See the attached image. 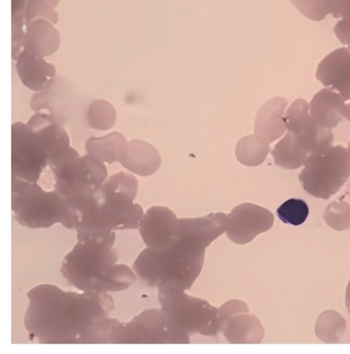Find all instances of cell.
Listing matches in <instances>:
<instances>
[{
	"instance_id": "cell-1",
	"label": "cell",
	"mask_w": 350,
	"mask_h": 354,
	"mask_svg": "<svg viewBox=\"0 0 350 354\" xmlns=\"http://www.w3.org/2000/svg\"><path fill=\"white\" fill-rule=\"evenodd\" d=\"M29 304L24 326L39 344H111L117 319L109 293L64 291L54 284H39L27 293Z\"/></svg>"
},
{
	"instance_id": "cell-2",
	"label": "cell",
	"mask_w": 350,
	"mask_h": 354,
	"mask_svg": "<svg viewBox=\"0 0 350 354\" xmlns=\"http://www.w3.org/2000/svg\"><path fill=\"white\" fill-rule=\"evenodd\" d=\"M181 241L169 250L146 248L136 259L133 269L148 288L177 287L192 289L203 270L206 249L223 234L212 216L181 218Z\"/></svg>"
},
{
	"instance_id": "cell-3",
	"label": "cell",
	"mask_w": 350,
	"mask_h": 354,
	"mask_svg": "<svg viewBox=\"0 0 350 354\" xmlns=\"http://www.w3.org/2000/svg\"><path fill=\"white\" fill-rule=\"evenodd\" d=\"M138 179L129 172L111 174L91 198L75 207L77 240L100 239L111 232L135 230L144 216L135 203Z\"/></svg>"
},
{
	"instance_id": "cell-4",
	"label": "cell",
	"mask_w": 350,
	"mask_h": 354,
	"mask_svg": "<svg viewBox=\"0 0 350 354\" xmlns=\"http://www.w3.org/2000/svg\"><path fill=\"white\" fill-rule=\"evenodd\" d=\"M115 242L116 232L100 239L77 240L60 266L67 283L80 292L113 293L129 289L138 277L131 268L118 263Z\"/></svg>"
},
{
	"instance_id": "cell-5",
	"label": "cell",
	"mask_w": 350,
	"mask_h": 354,
	"mask_svg": "<svg viewBox=\"0 0 350 354\" xmlns=\"http://www.w3.org/2000/svg\"><path fill=\"white\" fill-rule=\"evenodd\" d=\"M12 211L16 223L25 228H51L59 223L66 229L76 228L74 209L55 189L46 192L37 183L12 176Z\"/></svg>"
},
{
	"instance_id": "cell-6",
	"label": "cell",
	"mask_w": 350,
	"mask_h": 354,
	"mask_svg": "<svg viewBox=\"0 0 350 354\" xmlns=\"http://www.w3.org/2000/svg\"><path fill=\"white\" fill-rule=\"evenodd\" d=\"M49 169L55 190L73 209L91 198L108 178L106 163L89 155L80 156L73 147L66 155L50 163Z\"/></svg>"
},
{
	"instance_id": "cell-7",
	"label": "cell",
	"mask_w": 350,
	"mask_h": 354,
	"mask_svg": "<svg viewBox=\"0 0 350 354\" xmlns=\"http://www.w3.org/2000/svg\"><path fill=\"white\" fill-rule=\"evenodd\" d=\"M161 309L169 315L172 329L192 340V335L219 337L218 308L177 287L158 288Z\"/></svg>"
},
{
	"instance_id": "cell-8",
	"label": "cell",
	"mask_w": 350,
	"mask_h": 354,
	"mask_svg": "<svg viewBox=\"0 0 350 354\" xmlns=\"http://www.w3.org/2000/svg\"><path fill=\"white\" fill-rule=\"evenodd\" d=\"M349 178V151L342 146H333L322 153L309 155L298 176L304 190L322 200L335 196Z\"/></svg>"
},
{
	"instance_id": "cell-9",
	"label": "cell",
	"mask_w": 350,
	"mask_h": 354,
	"mask_svg": "<svg viewBox=\"0 0 350 354\" xmlns=\"http://www.w3.org/2000/svg\"><path fill=\"white\" fill-rule=\"evenodd\" d=\"M192 340L172 329L169 315L161 309L142 311L128 322L117 321L111 344H190Z\"/></svg>"
},
{
	"instance_id": "cell-10",
	"label": "cell",
	"mask_w": 350,
	"mask_h": 354,
	"mask_svg": "<svg viewBox=\"0 0 350 354\" xmlns=\"http://www.w3.org/2000/svg\"><path fill=\"white\" fill-rule=\"evenodd\" d=\"M49 168V155L43 141L25 122L12 126V176L29 183H38Z\"/></svg>"
},
{
	"instance_id": "cell-11",
	"label": "cell",
	"mask_w": 350,
	"mask_h": 354,
	"mask_svg": "<svg viewBox=\"0 0 350 354\" xmlns=\"http://www.w3.org/2000/svg\"><path fill=\"white\" fill-rule=\"evenodd\" d=\"M285 124L297 146L309 155L322 153L333 147V129L317 124L311 117L309 104L305 99H296L287 108Z\"/></svg>"
},
{
	"instance_id": "cell-12",
	"label": "cell",
	"mask_w": 350,
	"mask_h": 354,
	"mask_svg": "<svg viewBox=\"0 0 350 354\" xmlns=\"http://www.w3.org/2000/svg\"><path fill=\"white\" fill-rule=\"evenodd\" d=\"M139 234L146 247L155 251L169 250L181 238V219L164 205H154L139 221Z\"/></svg>"
},
{
	"instance_id": "cell-13",
	"label": "cell",
	"mask_w": 350,
	"mask_h": 354,
	"mask_svg": "<svg viewBox=\"0 0 350 354\" xmlns=\"http://www.w3.org/2000/svg\"><path fill=\"white\" fill-rule=\"evenodd\" d=\"M227 216L226 234L236 245H247L256 236L270 230L275 223L274 214L268 209L250 203L238 205Z\"/></svg>"
},
{
	"instance_id": "cell-14",
	"label": "cell",
	"mask_w": 350,
	"mask_h": 354,
	"mask_svg": "<svg viewBox=\"0 0 350 354\" xmlns=\"http://www.w3.org/2000/svg\"><path fill=\"white\" fill-rule=\"evenodd\" d=\"M48 151L49 165L71 150V137L64 124L48 110L35 113L27 122Z\"/></svg>"
},
{
	"instance_id": "cell-15",
	"label": "cell",
	"mask_w": 350,
	"mask_h": 354,
	"mask_svg": "<svg viewBox=\"0 0 350 354\" xmlns=\"http://www.w3.org/2000/svg\"><path fill=\"white\" fill-rule=\"evenodd\" d=\"M316 78L346 102L350 100V49H338L326 56L317 67Z\"/></svg>"
},
{
	"instance_id": "cell-16",
	"label": "cell",
	"mask_w": 350,
	"mask_h": 354,
	"mask_svg": "<svg viewBox=\"0 0 350 354\" xmlns=\"http://www.w3.org/2000/svg\"><path fill=\"white\" fill-rule=\"evenodd\" d=\"M16 71L24 86L35 93L51 87L57 77V69L53 64L26 49L16 59Z\"/></svg>"
},
{
	"instance_id": "cell-17",
	"label": "cell",
	"mask_w": 350,
	"mask_h": 354,
	"mask_svg": "<svg viewBox=\"0 0 350 354\" xmlns=\"http://www.w3.org/2000/svg\"><path fill=\"white\" fill-rule=\"evenodd\" d=\"M161 155L158 149L147 141L133 139L128 141L119 163L126 170L139 177H150L158 171L161 166Z\"/></svg>"
},
{
	"instance_id": "cell-18",
	"label": "cell",
	"mask_w": 350,
	"mask_h": 354,
	"mask_svg": "<svg viewBox=\"0 0 350 354\" xmlns=\"http://www.w3.org/2000/svg\"><path fill=\"white\" fill-rule=\"evenodd\" d=\"M218 337H223L230 344H259L265 337V331L256 315L238 313L223 321Z\"/></svg>"
},
{
	"instance_id": "cell-19",
	"label": "cell",
	"mask_w": 350,
	"mask_h": 354,
	"mask_svg": "<svg viewBox=\"0 0 350 354\" xmlns=\"http://www.w3.org/2000/svg\"><path fill=\"white\" fill-rule=\"evenodd\" d=\"M287 107L288 102L283 97L269 99L268 102L260 107L256 115L255 133L267 139L270 144L283 138L287 131L285 124Z\"/></svg>"
},
{
	"instance_id": "cell-20",
	"label": "cell",
	"mask_w": 350,
	"mask_h": 354,
	"mask_svg": "<svg viewBox=\"0 0 350 354\" xmlns=\"http://www.w3.org/2000/svg\"><path fill=\"white\" fill-rule=\"evenodd\" d=\"M55 24L47 19H36L26 27L24 49L38 56H53L60 47V34Z\"/></svg>"
},
{
	"instance_id": "cell-21",
	"label": "cell",
	"mask_w": 350,
	"mask_h": 354,
	"mask_svg": "<svg viewBox=\"0 0 350 354\" xmlns=\"http://www.w3.org/2000/svg\"><path fill=\"white\" fill-rule=\"evenodd\" d=\"M346 100L340 93L331 88H324L309 102L311 115L317 124L329 129H335L344 120Z\"/></svg>"
},
{
	"instance_id": "cell-22",
	"label": "cell",
	"mask_w": 350,
	"mask_h": 354,
	"mask_svg": "<svg viewBox=\"0 0 350 354\" xmlns=\"http://www.w3.org/2000/svg\"><path fill=\"white\" fill-rule=\"evenodd\" d=\"M127 142L122 133L113 131L104 137H91L87 139L85 149L87 155L96 158L102 162L111 165L117 161L119 162L122 150Z\"/></svg>"
},
{
	"instance_id": "cell-23",
	"label": "cell",
	"mask_w": 350,
	"mask_h": 354,
	"mask_svg": "<svg viewBox=\"0 0 350 354\" xmlns=\"http://www.w3.org/2000/svg\"><path fill=\"white\" fill-rule=\"evenodd\" d=\"M276 166L285 170H296L305 166L309 153L297 146L291 132H286L271 151Z\"/></svg>"
},
{
	"instance_id": "cell-24",
	"label": "cell",
	"mask_w": 350,
	"mask_h": 354,
	"mask_svg": "<svg viewBox=\"0 0 350 354\" xmlns=\"http://www.w3.org/2000/svg\"><path fill=\"white\" fill-rule=\"evenodd\" d=\"M270 152V142L259 135H249L238 141L236 158L241 165L257 167L265 162Z\"/></svg>"
},
{
	"instance_id": "cell-25",
	"label": "cell",
	"mask_w": 350,
	"mask_h": 354,
	"mask_svg": "<svg viewBox=\"0 0 350 354\" xmlns=\"http://www.w3.org/2000/svg\"><path fill=\"white\" fill-rule=\"evenodd\" d=\"M347 328V322L335 310L320 313L315 326V335L324 343H338L342 341Z\"/></svg>"
},
{
	"instance_id": "cell-26",
	"label": "cell",
	"mask_w": 350,
	"mask_h": 354,
	"mask_svg": "<svg viewBox=\"0 0 350 354\" xmlns=\"http://www.w3.org/2000/svg\"><path fill=\"white\" fill-rule=\"evenodd\" d=\"M116 120V109L107 100L97 99L88 106L86 111V122L91 129L106 131L115 127Z\"/></svg>"
},
{
	"instance_id": "cell-27",
	"label": "cell",
	"mask_w": 350,
	"mask_h": 354,
	"mask_svg": "<svg viewBox=\"0 0 350 354\" xmlns=\"http://www.w3.org/2000/svg\"><path fill=\"white\" fill-rule=\"evenodd\" d=\"M277 216L285 225L298 227L304 225L308 219L309 207L304 200L291 198L277 209Z\"/></svg>"
},
{
	"instance_id": "cell-28",
	"label": "cell",
	"mask_w": 350,
	"mask_h": 354,
	"mask_svg": "<svg viewBox=\"0 0 350 354\" xmlns=\"http://www.w3.org/2000/svg\"><path fill=\"white\" fill-rule=\"evenodd\" d=\"M326 225L335 231L350 230V205L342 200L333 201L324 212Z\"/></svg>"
},
{
	"instance_id": "cell-29",
	"label": "cell",
	"mask_w": 350,
	"mask_h": 354,
	"mask_svg": "<svg viewBox=\"0 0 350 354\" xmlns=\"http://www.w3.org/2000/svg\"><path fill=\"white\" fill-rule=\"evenodd\" d=\"M36 19H47L57 25L59 15L46 0H29L25 10L26 25Z\"/></svg>"
},
{
	"instance_id": "cell-30",
	"label": "cell",
	"mask_w": 350,
	"mask_h": 354,
	"mask_svg": "<svg viewBox=\"0 0 350 354\" xmlns=\"http://www.w3.org/2000/svg\"><path fill=\"white\" fill-rule=\"evenodd\" d=\"M25 16H12V59L16 62L24 50L26 36Z\"/></svg>"
},
{
	"instance_id": "cell-31",
	"label": "cell",
	"mask_w": 350,
	"mask_h": 354,
	"mask_svg": "<svg viewBox=\"0 0 350 354\" xmlns=\"http://www.w3.org/2000/svg\"><path fill=\"white\" fill-rule=\"evenodd\" d=\"M246 313H249V306L243 301L237 300V299L227 301L221 308H218L219 324H223V321H226L227 319L230 318L232 315Z\"/></svg>"
},
{
	"instance_id": "cell-32",
	"label": "cell",
	"mask_w": 350,
	"mask_h": 354,
	"mask_svg": "<svg viewBox=\"0 0 350 354\" xmlns=\"http://www.w3.org/2000/svg\"><path fill=\"white\" fill-rule=\"evenodd\" d=\"M29 0H12V16H25Z\"/></svg>"
},
{
	"instance_id": "cell-33",
	"label": "cell",
	"mask_w": 350,
	"mask_h": 354,
	"mask_svg": "<svg viewBox=\"0 0 350 354\" xmlns=\"http://www.w3.org/2000/svg\"><path fill=\"white\" fill-rule=\"evenodd\" d=\"M346 308L350 315V281L348 282L347 289H346Z\"/></svg>"
},
{
	"instance_id": "cell-34",
	"label": "cell",
	"mask_w": 350,
	"mask_h": 354,
	"mask_svg": "<svg viewBox=\"0 0 350 354\" xmlns=\"http://www.w3.org/2000/svg\"><path fill=\"white\" fill-rule=\"evenodd\" d=\"M342 115H344V118L347 119V120L350 122V104H346Z\"/></svg>"
},
{
	"instance_id": "cell-35",
	"label": "cell",
	"mask_w": 350,
	"mask_h": 354,
	"mask_svg": "<svg viewBox=\"0 0 350 354\" xmlns=\"http://www.w3.org/2000/svg\"><path fill=\"white\" fill-rule=\"evenodd\" d=\"M46 1L50 3L51 6L54 7V8H56V7L58 6V3H59L60 0H46Z\"/></svg>"
},
{
	"instance_id": "cell-36",
	"label": "cell",
	"mask_w": 350,
	"mask_h": 354,
	"mask_svg": "<svg viewBox=\"0 0 350 354\" xmlns=\"http://www.w3.org/2000/svg\"><path fill=\"white\" fill-rule=\"evenodd\" d=\"M348 151H349V155H350V141H349V145H348Z\"/></svg>"
}]
</instances>
